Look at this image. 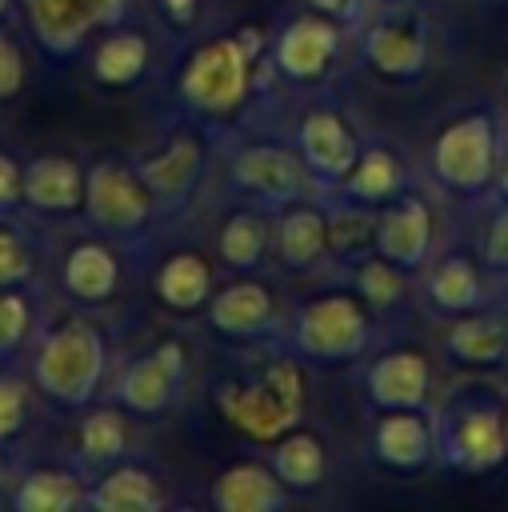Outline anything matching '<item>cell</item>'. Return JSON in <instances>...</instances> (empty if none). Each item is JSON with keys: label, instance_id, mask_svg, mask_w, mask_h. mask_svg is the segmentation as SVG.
I'll use <instances>...</instances> for the list:
<instances>
[{"label": "cell", "instance_id": "cell-22", "mask_svg": "<svg viewBox=\"0 0 508 512\" xmlns=\"http://www.w3.org/2000/svg\"><path fill=\"white\" fill-rule=\"evenodd\" d=\"M160 504H164L160 480L136 464L108 468L88 488V508H96V512H156Z\"/></svg>", "mask_w": 508, "mask_h": 512}, {"label": "cell", "instance_id": "cell-28", "mask_svg": "<svg viewBox=\"0 0 508 512\" xmlns=\"http://www.w3.org/2000/svg\"><path fill=\"white\" fill-rule=\"evenodd\" d=\"M340 184H344L348 200H356V204H384V200L400 196L404 168L388 148H364L360 160L352 164V172Z\"/></svg>", "mask_w": 508, "mask_h": 512}, {"label": "cell", "instance_id": "cell-17", "mask_svg": "<svg viewBox=\"0 0 508 512\" xmlns=\"http://www.w3.org/2000/svg\"><path fill=\"white\" fill-rule=\"evenodd\" d=\"M208 320L232 340H256L272 328V296L256 280H236L208 300Z\"/></svg>", "mask_w": 508, "mask_h": 512}, {"label": "cell", "instance_id": "cell-11", "mask_svg": "<svg viewBox=\"0 0 508 512\" xmlns=\"http://www.w3.org/2000/svg\"><path fill=\"white\" fill-rule=\"evenodd\" d=\"M376 252L392 260L404 272H416L428 264L432 252V216L420 196H396L380 216H376Z\"/></svg>", "mask_w": 508, "mask_h": 512}, {"label": "cell", "instance_id": "cell-33", "mask_svg": "<svg viewBox=\"0 0 508 512\" xmlns=\"http://www.w3.org/2000/svg\"><path fill=\"white\" fill-rule=\"evenodd\" d=\"M356 292L368 308L384 312L404 296V268H396L384 256H368L356 264Z\"/></svg>", "mask_w": 508, "mask_h": 512}, {"label": "cell", "instance_id": "cell-2", "mask_svg": "<svg viewBox=\"0 0 508 512\" xmlns=\"http://www.w3.org/2000/svg\"><path fill=\"white\" fill-rule=\"evenodd\" d=\"M104 364H108V348L100 328L88 320H64L52 332H44L32 360V376L36 388L56 404L80 408L100 392Z\"/></svg>", "mask_w": 508, "mask_h": 512}, {"label": "cell", "instance_id": "cell-42", "mask_svg": "<svg viewBox=\"0 0 508 512\" xmlns=\"http://www.w3.org/2000/svg\"><path fill=\"white\" fill-rule=\"evenodd\" d=\"M196 4H200V0H160V12H164L176 28H188V24L196 20Z\"/></svg>", "mask_w": 508, "mask_h": 512}, {"label": "cell", "instance_id": "cell-32", "mask_svg": "<svg viewBox=\"0 0 508 512\" xmlns=\"http://www.w3.org/2000/svg\"><path fill=\"white\" fill-rule=\"evenodd\" d=\"M124 444H128V428H124L116 408H96L80 420V456H84V464L104 468V464L120 460Z\"/></svg>", "mask_w": 508, "mask_h": 512}, {"label": "cell", "instance_id": "cell-38", "mask_svg": "<svg viewBox=\"0 0 508 512\" xmlns=\"http://www.w3.org/2000/svg\"><path fill=\"white\" fill-rule=\"evenodd\" d=\"M20 88H24V56H20V44L8 32H0V100H12Z\"/></svg>", "mask_w": 508, "mask_h": 512}, {"label": "cell", "instance_id": "cell-43", "mask_svg": "<svg viewBox=\"0 0 508 512\" xmlns=\"http://www.w3.org/2000/svg\"><path fill=\"white\" fill-rule=\"evenodd\" d=\"M496 188H500V192L508 196V156H504V160L496 164Z\"/></svg>", "mask_w": 508, "mask_h": 512}, {"label": "cell", "instance_id": "cell-25", "mask_svg": "<svg viewBox=\"0 0 508 512\" xmlns=\"http://www.w3.org/2000/svg\"><path fill=\"white\" fill-rule=\"evenodd\" d=\"M272 472L284 480V488H296V492L320 488L324 472H328L324 444L312 432H300V428L284 432L280 440H272Z\"/></svg>", "mask_w": 508, "mask_h": 512}, {"label": "cell", "instance_id": "cell-15", "mask_svg": "<svg viewBox=\"0 0 508 512\" xmlns=\"http://www.w3.org/2000/svg\"><path fill=\"white\" fill-rule=\"evenodd\" d=\"M372 452L380 464H388L396 472H412L432 460L436 432L420 408H388L372 428Z\"/></svg>", "mask_w": 508, "mask_h": 512}, {"label": "cell", "instance_id": "cell-31", "mask_svg": "<svg viewBox=\"0 0 508 512\" xmlns=\"http://www.w3.org/2000/svg\"><path fill=\"white\" fill-rule=\"evenodd\" d=\"M216 248H220L228 268H236V272L256 268L264 248H268V220L256 212H232L216 236Z\"/></svg>", "mask_w": 508, "mask_h": 512}, {"label": "cell", "instance_id": "cell-6", "mask_svg": "<svg viewBox=\"0 0 508 512\" xmlns=\"http://www.w3.org/2000/svg\"><path fill=\"white\" fill-rule=\"evenodd\" d=\"M152 208H156V200H152L140 168H128L120 160H100V164L88 168L84 212L104 232H116V236L140 232L148 224Z\"/></svg>", "mask_w": 508, "mask_h": 512}, {"label": "cell", "instance_id": "cell-27", "mask_svg": "<svg viewBox=\"0 0 508 512\" xmlns=\"http://www.w3.org/2000/svg\"><path fill=\"white\" fill-rule=\"evenodd\" d=\"M80 504H88V488L72 472H56V468L28 472L12 492L16 512H68Z\"/></svg>", "mask_w": 508, "mask_h": 512}, {"label": "cell", "instance_id": "cell-30", "mask_svg": "<svg viewBox=\"0 0 508 512\" xmlns=\"http://www.w3.org/2000/svg\"><path fill=\"white\" fill-rule=\"evenodd\" d=\"M428 300L436 312H448V316L472 312L480 304V276H476L472 260H464V256L440 260L428 276Z\"/></svg>", "mask_w": 508, "mask_h": 512}, {"label": "cell", "instance_id": "cell-26", "mask_svg": "<svg viewBox=\"0 0 508 512\" xmlns=\"http://www.w3.org/2000/svg\"><path fill=\"white\" fill-rule=\"evenodd\" d=\"M116 280H120V268L104 244H76L64 260V288L84 304L108 300L116 292Z\"/></svg>", "mask_w": 508, "mask_h": 512}, {"label": "cell", "instance_id": "cell-24", "mask_svg": "<svg viewBox=\"0 0 508 512\" xmlns=\"http://www.w3.org/2000/svg\"><path fill=\"white\" fill-rule=\"evenodd\" d=\"M156 296L172 312H192L212 300V268L200 252H176L156 272Z\"/></svg>", "mask_w": 508, "mask_h": 512}, {"label": "cell", "instance_id": "cell-46", "mask_svg": "<svg viewBox=\"0 0 508 512\" xmlns=\"http://www.w3.org/2000/svg\"><path fill=\"white\" fill-rule=\"evenodd\" d=\"M504 436H508V408H504Z\"/></svg>", "mask_w": 508, "mask_h": 512}, {"label": "cell", "instance_id": "cell-35", "mask_svg": "<svg viewBox=\"0 0 508 512\" xmlns=\"http://www.w3.org/2000/svg\"><path fill=\"white\" fill-rule=\"evenodd\" d=\"M364 208L368 204H356L352 200V208H344V212H336L328 220V236H332V248L336 252H356V248L368 244V236H376V216H368Z\"/></svg>", "mask_w": 508, "mask_h": 512}, {"label": "cell", "instance_id": "cell-36", "mask_svg": "<svg viewBox=\"0 0 508 512\" xmlns=\"http://www.w3.org/2000/svg\"><path fill=\"white\" fill-rule=\"evenodd\" d=\"M32 276V252L20 232L0 224V288H20Z\"/></svg>", "mask_w": 508, "mask_h": 512}, {"label": "cell", "instance_id": "cell-29", "mask_svg": "<svg viewBox=\"0 0 508 512\" xmlns=\"http://www.w3.org/2000/svg\"><path fill=\"white\" fill-rule=\"evenodd\" d=\"M148 68V40L140 32H112L92 56V76L108 88H128Z\"/></svg>", "mask_w": 508, "mask_h": 512}, {"label": "cell", "instance_id": "cell-39", "mask_svg": "<svg viewBox=\"0 0 508 512\" xmlns=\"http://www.w3.org/2000/svg\"><path fill=\"white\" fill-rule=\"evenodd\" d=\"M484 260H488V268H496V272H508V204L492 216V224H488V236H484Z\"/></svg>", "mask_w": 508, "mask_h": 512}, {"label": "cell", "instance_id": "cell-18", "mask_svg": "<svg viewBox=\"0 0 508 512\" xmlns=\"http://www.w3.org/2000/svg\"><path fill=\"white\" fill-rule=\"evenodd\" d=\"M84 184H88V172L72 160V156H40L28 164L24 172V200L40 212H72L84 204Z\"/></svg>", "mask_w": 508, "mask_h": 512}, {"label": "cell", "instance_id": "cell-44", "mask_svg": "<svg viewBox=\"0 0 508 512\" xmlns=\"http://www.w3.org/2000/svg\"><path fill=\"white\" fill-rule=\"evenodd\" d=\"M0 488H4V456H0Z\"/></svg>", "mask_w": 508, "mask_h": 512}, {"label": "cell", "instance_id": "cell-4", "mask_svg": "<svg viewBox=\"0 0 508 512\" xmlns=\"http://www.w3.org/2000/svg\"><path fill=\"white\" fill-rule=\"evenodd\" d=\"M296 352L320 364H348L360 360L368 340H372V320L368 304L352 292H324L300 304L296 324H292Z\"/></svg>", "mask_w": 508, "mask_h": 512}, {"label": "cell", "instance_id": "cell-23", "mask_svg": "<svg viewBox=\"0 0 508 512\" xmlns=\"http://www.w3.org/2000/svg\"><path fill=\"white\" fill-rule=\"evenodd\" d=\"M452 360L472 364V368H488L500 364L508 352V312H460V320L448 328L444 336Z\"/></svg>", "mask_w": 508, "mask_h": 512}, {"label": "cell", "instance_id": "cell-12", "mask_svg": "<svg viewBox=\"0 0 508 512\" xmlns=\"http://www.w3.org/2000/svg\"><path fill=\"white\" fill-rule=\"evenodd\" d=\"M336 48H340L336 20L316 12V16H296V20H288L280 28L276 48H272V60H276V68L284 76H292V80L304 84V80H316L328 68V60L336 56Z\"/></svg>", "mask_w": 508, "mask_h": 512}, {"label": "cell", "instance_id": "cell-45", "mask_svg": "<svg viewBox=\"0 0 508 512\" xmlns=\"http://www.w3.org/2000/svg\"><path fill=\"white\" fill-rule=\"evenodd\" d=\"M4 12H8V0H0V16H4Z\"/></svg>", "mask_w": 508, "mask_h": 512}, {"label": "cell", "instance_id": "cell-9", "mask_svg": "<svg viewBox=\"0 0 508 512\" xmlns=\"http://www.w3.org/2000/svg\"><path fill=\"white\" fill-rule=\"evenodd\" d=\"M20 4L32 20L36 40L56 56L76 52L92 28L116 24L124 12V0H20Z\"/></svg>", "mask_w": 508, "mask_h": 512}, {"label": "cell", "instance_id": "cell-14", "mask_svg": "<svg viewBox=\"0 0 508 512\" xmlns=\"http://www.w3.org/2000/svg\"><path fill=\"white\" fill-rule=\"evenodd\" d=\"M364 388H368V400L384 412L388 408H424L428 388H432V368L420 352L396 348L368 364Z\"/></svg>", "mask_w": 508, "mask_h": 512}, {"label": "cell", "instance_id": "cell-8", "mask_svg": "<svg viewBox=\"0 0 508 512\" xmlns=\"http://www.w3.org/2000/svg\"><path fill=\"white\" fill-rule=\"evenodd\" d=\"M184 368H188V360H184L180 340H164V344L148 348V352L120 376L116 396H120V404H124L128 412H136V416H144V420H156V416H164V412L176 404L180 384H184Z\"/></svg>", "mask_w": 508, "mask_h": 512}, {"label": "cell", "instance_id": "cell-37", "mask_svg": "<svg viewBox=\"0 0 508 512\" xmlns=\"http://www.w3.org/2000/svg\"><path fill=\"white\" fill-rule=\"evenodd\" d=\"M24 412H28L24 388L16 380H0V444L24 428Z\"/></svg>", "mask_w": 508, "mask_h": 512}, {"label": "cell", "instance_id": "cell-21", "mask_svg": "<svg viewBox=\"0 0 508 512\" xmlns=\"http://www.w3.org/2000/svg\"><path fill=\"white\" fill-rule=\"evenodd\" d=\"M332 248V236H328V216L312 204H284L280 220H276V256L284 268H312L324 260V252Z\"/></svg>", "mask_w": 508, "mask_h": 512}, {"label": "cell", "instance_id": "cell-1", "mask_svg": "<svg viewBox=\"0 0 508 512\" xmlns=\"http://www.w3.org/2000/svg\"><path fill=\"white\" fill-rule=\"evenodd\" d=\"M216 408L248 440H260V444L280 440L304 416V380H300L296 360L276 356L260 372L220 384L216 388Z\"/></svg>", "mask_w": 508, "mask_h": 512}, {"label": "cell", "instance_id": "cell-34", "mask_svg": "<svg viewBox=\"0 0 508 512\" xmlns=\"http://www.w3.org/2000/svg\"><path fill=\"white\" fill-rule=\"evenodd\" d=\"M32 328V304L20 288H0V356H12Z\"/></svg>", "mask_w": 508, "mask_h": 512}, {"label": "cell", "instance_id": "cell-13", "mask_svg": "<svg viewBox=\"0 0 508 512\" xmlns=\"http://www.w3.org/2000/svg\"><path fill=\"white\" fill-rule=\"evenodd\" d=\"M300 156L308 164L312 176L320 180H344L352 172V164L360 160V140L352 136V128L344 124L340 112L332 108H312L300 120Z\"/></svg>", "mask_w": 508, "mask_h": 512}, {"label": "cell", "instance_id": "cell-16", "mask_svg": "<svg viewBox=\"0 0 508 512\" xmlns=\"http://www.w3.org/2000/svg\"><path fill=\"white\" fill-rule=\"evenodd\" d=\"M200 168H204L200 140L196 136H172L156 156H148L140 164V176H144V184H148L156 204H180L192 192Z\"/></svg>", "mask_w": 508, "mask_h": 512}, {"label": "cell", "instance_id": "cell-3", "mask_svg": "<svg viewBox=\"0 0 508 512\" xmlns=\"http://www.w3.org/2000/svg\"><path fill=\"white\" fill-rule=\"evenodd\" d=\"M252 32L256 28H240L236 36H216L188 56V64L176 80V92L192 112L224 116L244 104V96L252 88V56L260 44Z\"/></svg>", "mask_w": 508, "mask_h": 512}, {"label": "cell", "instance_id": "cell-41", "mask_svg": "<svg viewBox=\"0 0 508 512\" xmlns=\"http://www.w3.org/2000/svg\"><path fill=\"white\" fill-rule=\"evenodd\" d=\"M308 4H312V12L332 16L336 24H340V20H356L360 8H364V0H308Z\"/></svg>", "mask_w": 508, "mask_h": 512}, {"label": "cell", "instance_id": "cell-19", "mask_svg": "<svg viewBox=\"0 0 508 512\" xmlns=\"http://www.w3.org/2000/svg\"><path fill=\"white\" fill-rule=\"evenodd\" d=\"M212 504L220 512H276L288 504L284 480L264 464H232L212 484Z\"/></svg>", "mask_w": 508, "mask_h": 512}, {"label": "cell", "instance_id": "cell-47", "mask_svg": "<svg viewBox=\"0 0 508 512\" xmlns=\"http://www.w3.org/2000/svg\"><path fill=\"white\" fill-rule=\"evenodd\" d=\"M504 88H508V64H504Z\"/></svg>", "mask_w": 508, "mask_h": 512}, {"label": "cell", "instance_id": "cell-7", "mask_svg": "<svg viewBox=\"0 0 508 512\" xmlns=\"http://www.w3.org/2000/svg\"><path fill=\"white\" fill-rule=\"evenodd\" d=\"M440 460L456 464L464 472H488L508 460V436H504V412L492 404H464L436 440Z\"/></svg>", "mask_w": 508, "mask_h": 512}, {"label": "cell", "instance_id": "cell-5", "mask_svg": "<svg viewBox=\"0 0 508 512\" xmlns=\"http://www.w3.org/2000/svg\"><path fill=\"white\" fill-rule=\"evenodd\" d=\"M432 172L444 188L476 196L496 180V120L488 112H464L432 144Z\"/></svg>", "mask_w": 508, "mask_h": 512}, {"label": "cell", "instance_id": "cell-20", "mask_svg": "<svg viewBox=\"0 0 508 512\" xmlns=\"http://www.w3.org/2000/svg\"><path fill=\"white\" fill-rule=\"evenodd\" d=\"M364 56L368 64L380 72V76H392V80H412L428 68V36L420 28H408V24H372L364 32Z\"/></svg>", "mask_w": 508, "mask_h": 512}, {"label": "cell", "instance_id": "cell-40", "mask_svg": "<svg viewBox=\"0 0 508 512\" xmlns=\"http://www.w3.org/2000/svg\"><path fill=\"white\" fill-rule=\"evenodd\" d=\"M20 184H24V176H20L16 160L0 152V208H12V204L24 196V192H20Z\"/></svg>", "mask_w": 508, "mask_h": 512}, {"label": "cell", "instance_id": "cell-10", "mask_svg": "<svg viewBox=\"0 0 508 512\" xmlns=\"http://www.w3.org/2000/svg\"><path fill=\"white\" fill-rule=\"evenodd\" d=\"M232 180L268 204H296L308 192V164L300 152L276 144H248L228 164Z\"/></svg>", "mask_w": 508, "mask_h": 512}]
</instances>
